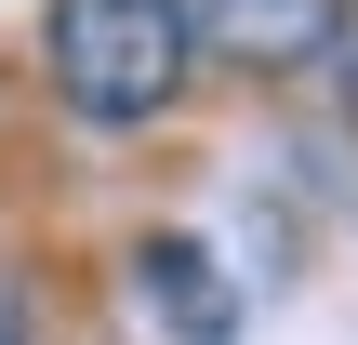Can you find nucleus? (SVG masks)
<instances>
[{
	"instance_id": "obj_1",
	"label": "nucleus",
	"mask_w": 358,
	"mask_h": 345,
	"mask_svg": "<svg viewBox=\"0 0 358 345\" xmlns=\"http://www.w3.org/2000/svg\"><path fill=\"white\" fill-rule=\"evenodd\" d=\"M40 80H53L66 120H93V133H146V120L186 106L199 40H186L173 0H53V13H40Z\"/></svg>"
},
{
	"instance_id": "obj_2",
	"label": "nucleus",
	"mask_w": 358,
	"mask_h": 345,
	"mask_svg": "<svg viewBox=\"0 0 358 345\" xmlns=\"http://www.w3.org/2000/svg\"><path fill=\"white\" fill-rule=\"evenodd\" d=\"M133 306H146V332L159 345H239V279L199 253V239H133Z\"/></svg>"
},
{
	"instance_id": "obj_3",
	"label": "nucleus",
	"mask_w": 358,
	"mask_h": 345,
	"mask_svg": "<svg viewBox=\"0 0 358 345\" xmlns=\"http://www.w3.org/2000/svg\"><path fill=\"white\" fill-rule=\"evenodd\" d=\"M173 13H186L199 53H252V66H292L332 27V0H173Z\"/></svg>"
},
{
	"instance_id": "obj_4",
	"label": "nucleus",
	"mask_w": 358,
	"mask_h": 345,
	"mask_svg": "<svg viewBox=\"0 0 358 345\" xmlns=\"http://www.w3.org/2000/svg\"><path fill=\"white\" fill-rule=\"evenodd\" d=\"M319 66H332V106L358 120V0H332V27H319Z\"/></svg>"
},
{
	"instance_id": "obj_5",
	"label": "nucleus",
	"mask_w": 358,
	"mask_h": 345,
	"mask_svg": "<svg viewBox=\"0 0 358 345\" xmlns=\"http://www.w3.org/2000/svg\"><path fill=\"white\" fill-rule=\"evenodd\" d=\"M0 345H27V293H13V266H0Z\"/></svg>"
}]
</instances>
